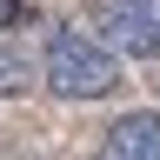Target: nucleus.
<instances>
[{"instance_id": "1", "label": "nucleus", "mask_w": 160, "mask_h": 160, "mask_svg": "<svg viewBox=\"0 0 160 160\" xmlns=\"http://www.w3.org/2000/svg\"><path fill=\"white\" fill-rule=\"evenodd\" d=\"M40 80L60 100H107L120 87V53H107L80 20H60L47 33V53H40Z\"/></svg>"}, {"instance_id": "2", "label": "nucleus", "mask_w": 160, "mask_h": 160, "mask_svg": "<svg viewBox=\"0 0 160 160\" xmlns=\"http://www.w3.org/2000/svg\"><path fill=\"white\" fill-rule=\"evenodd\" d=\"M93 40L127 60H160V0H100L93 7Z\"/></svg>"}, {"instance_id": "3", "label": "nucleus", "mask_w": 160, "mask_h": 160, "mask_svg": "<svg viewBox=\"0 0 160 160\" xmlns=\"http://www.w3.org/2000/svg\"><path fill=\"white\" fill-rule=\"evenodd\" d=\"M93 160H160V113H127V120H113Z\"/></svg>"}, {"instance_id": "4", "label": "nucleus", "mask_w": 160, "mask_h": 160, "mask_svg": "<svg viewBox=\"0 0 160 160\" xmlns=\"http://www.w3.org/2000/svg\"><path fill=\"white\" fill-rule=\"evenodd\" d=\"M27 87H33V67L13 47H0V93H27Z\"/></svg>"}, {"instance_id": "5", "label": "nucleus", "mask_w": 160, "mask_h": 160, "mask_svg": "<svg viewBox=\"0 0 160 160\" xmlns=\"http://www.w3.org/2000/svg\"><path fill=\"white\" fill-rule=\"evenodd\" d=\"M33 20V0H0V33L7 27H27Z\"/></svg>"}, {"instance_id": "6", "label": "nucleus", "mask_w": 160, "mask_h": 160, "mask_svg": "<svg viewBox=\"0 0 160 160\" xmlns=\"http://www.w3.org/2000/svg\"><path fill=\"white\" fill-rule=\"evenodd\" d=\"M0 160H47V153L27 147V140H13V133H0Z\"/></svg>"}]
</instances>
